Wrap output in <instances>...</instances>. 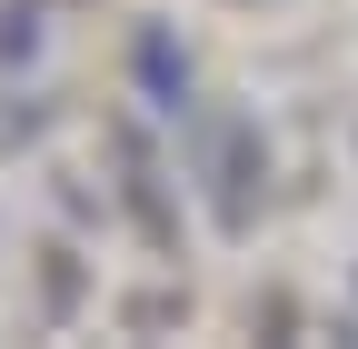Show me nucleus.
I'll use <instances>...</instances> for the list:
<instances>
[{
    "label": "nucleus",
    "instance_id": "f257e3e1",
    "mask_svg": "<svg viewBox=\"0 0 358 349\" xmlns=\"http://www.w3.org/2000/svg\"><path fill=\"white\" fill-rule=\"evenodd\" d=\"M199 170H209V210H219V230H249V180H259V120H239V110H209L199 120Z\"/></svg>",
    "mask_w": 358,
    "mask_h": 349
},
{
    "label": "nucleus",
    "instance_id": "f03ea898",
    "mask_svg": "<svg viewBox=\"0 0 358 349\" xmlns=\"http://www.w3.org/2000/svg\"><path fill=\"white\" fill-rule=\"evenodd\" d=\"M120 170H129V210H140V230L169 249L179 220H169V200H159V170H150V140H140V130H120Z\"/></svg>",
    "mask_w": 358,
    "mask_h": 349
},
{
    "label": "nucleus",
    "instance_id": "7ed1b4c3",
    "mask_svg": "<svg viewBox=\"0 0 358 349\" xmlns=\"http://www.w3.org/2000/svg\"><path fill=\"white\" fill-rule=\"evenodd\" d=\"M140 80L159 90V110H179V90H189V60L169 50V30H150V40H140Z\"/></svg>",
    "mask_w": 358,
    "mask_h": 349
},
{
    "label": "nucleus",
    "instance_id": "20e7f679",
    "mask_svg": "<svg viewBox=\"0 0 358 349\" xmlns=\"http://www.w3.org/2000/svg\"><path fill=\"white\" fill-rule=\"evenodd\" d=\"M40 50V0H10L0 11V60H30Z\"/></svg>",
    "mask_w": 358,
    "mask_h": 349
}]
</instances>
